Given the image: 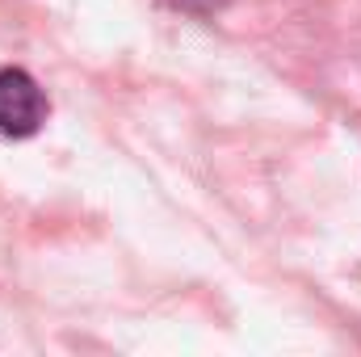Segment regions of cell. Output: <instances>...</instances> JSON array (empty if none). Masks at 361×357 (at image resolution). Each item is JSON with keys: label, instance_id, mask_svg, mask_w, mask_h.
<instances>
[{"label": "cell", "instance_id": "6da1fadb", "mask_svg": "<svg viewBox=\"0 0 361 357\" xmlns=\"http://www.w3.org/2000/svg\"><path fill=\"white\" fill-rule=\"evenodd\" d=\"M51 101L47 89L13 63H0V139H30L47 126Z\"/></svg>", "mask_w": 361, "mask_h": 357}, {"label": "cell", "instance_id": "7a4b0ae2", "mask_svg": "<svg viewBox=\"0 0 361 357\" xmlns=\"http://www.w3.org/2000/svg\"><path fill=\"white\" fill-rule=\"evenodd\" d=\"M160 4H169V8H177V13H189V17H214V13H223L231 0H160Z\"/></svg>", "mask_w": 361, "mask_h": 357}]
</instances>
